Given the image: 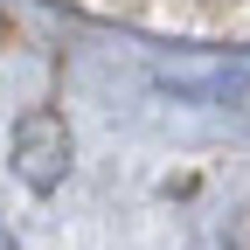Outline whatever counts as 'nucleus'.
<instances>
[{
  "instance_id": "nucleus-1",
  "label": "nucleus",
  "mask_w": 250,
  "mask_h": 250,
  "mask_svg": "<svg viewBox=\"0 0 250 250\" xmlns=\"http://www.w3.org/2000/svg\"><path fill=\"white\" fill-rule=\"evenodd\" d=\"M14 174L35 195H56L62 188V174H70V125H62V111L35 104V111L14 118Z\"/></svg>"
}]
</instances>
